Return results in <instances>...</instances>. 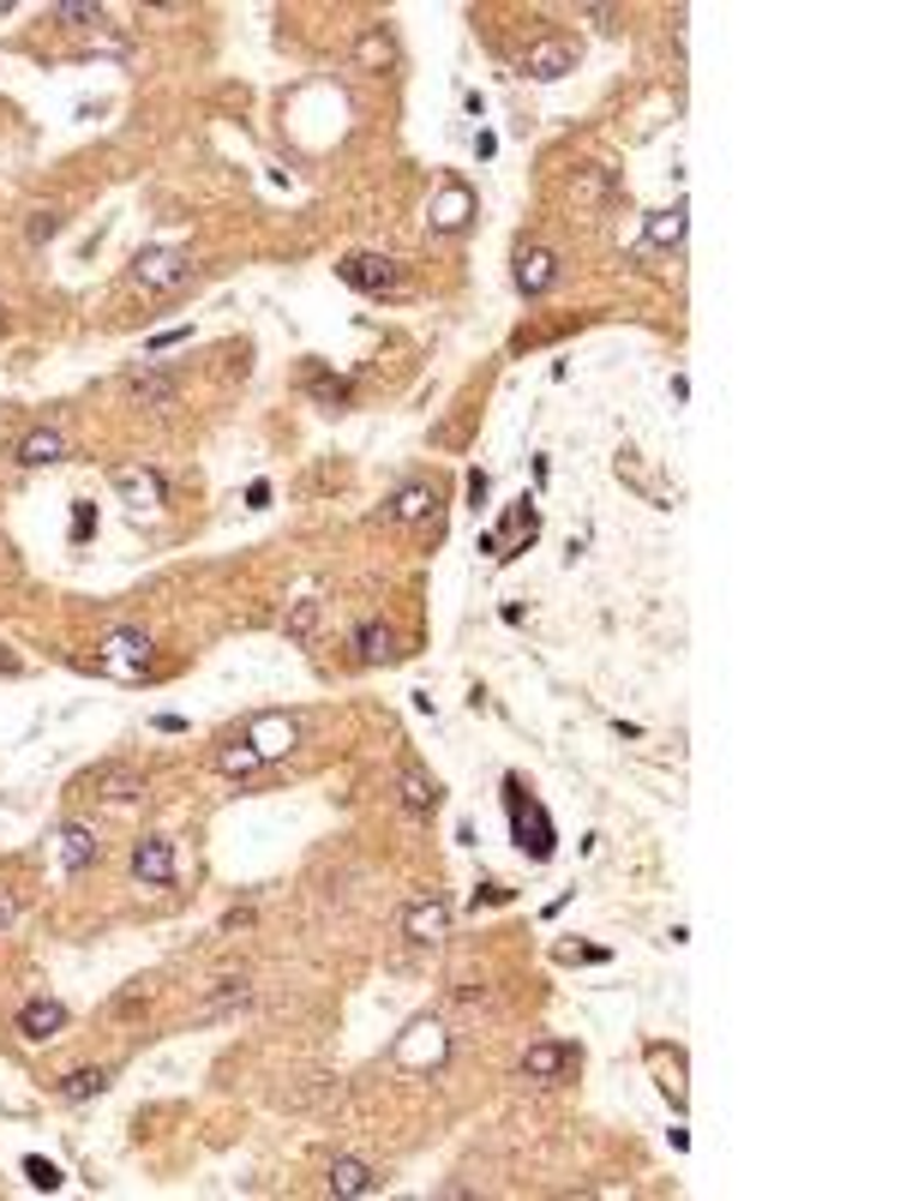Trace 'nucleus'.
Listing matches in <instances>:
<instances>
[{"mask_svg":"<svg viewBox=\"0 0 900 1201\" xmlns=\"http://www.w3.org/2000/svg\"><path fill=\"white\" fill-rule=\"evenodd\" d=\"M180 337H187V325H175V330H157V337H150V355H157V349H175Z\"/></svg>","mask_w":900,"mask_h":1201,"instance_id":"nucleus-35","label":"nucleus"},{"mask_svg":"<svg viewBox=\"0 0 900 1201\" xmlns=\"http://www.w3.org/2000/svg\"><path fill=\"white\" fill-rule=\"evenodd\" d=\"M60 457H67V439H60L55 427H36V433L19 439V469H48V463H60Z\"/></svg>","mask_w":900,"mask_h":1201,"instance_id":"nucleus-17","label":"nucleus"},{"mask_svg":"<svg viewBox=\"0 0 900 1201\" xmlns=\"http://www.w3.org/2000/svg\"><path fill=\"white\" fill-rule=\"evenodd\" d=\"M337 277L349 289H360V295H391V289L403 283L396 259H384V252H349V259L337 265Z\"/></svg>","mask_w":900,"mask_h":1201,"instance_id":"nucleus-3","label":"nucleus"},{"mask_svg":"<svg viewBox=\"0 0 900 1201\" xmlns=\"http://www.w3.org/2000/svg\"><path fill=\"white\" fill-rule=\"evenodd\" d=\"M55 1093L67 1105H85V1100H97V1093H109V1069H102V1064L97 1069H72V1076H60Z\"/></svg>","mask_w":900,"mask_h":1201,"instance_id":"nucleus-24","label":"nucleus"},{"mask_svg":"<svg viewBox=\"0 0 900 1201\" xmlns=\"http://www.w3.org/2000/svg\"><path fill=\"white\" fill-rule=\"evenodd\" d=\"M379 1190V1178H372V1166L367 1159H330V1196H372Z\"/></svg>","mask_w":900,"mask_h":1201,"instance_id":"nucleus-19","label":"nucleus"},{"mask_svg":"<svg viewBox=\"0 0 900 1201\" xmlns=\"http://www.w3.org/2000/svg\"><path fill=\"white\" fill-rule=\"evenodd\" d=\"M259 763H265V757L247 745V739H235V745H223V751H216V770H223V775H252Z\"/></svg>","mask_w":900,"mask_h":1201,"instance_id":"nucleus-28","label":"nucleus"},{"mask_svg":"<svg viewBox=\"0 0 900 1201\" xmlns=\"http://www.w3.org/2000/svg\"><path fill=\"white\" fill-rule=\"evenodd\" d=\"M24 1178H31L36 1190H48V1196H55L60 1183H67V1178H60V1166H55V1159H43V1154H31V1159H24Z\"/></svg>","mask_w":900,"mask_h":1201,"instance_id":"nucleus-30","label":"nucleus"},{"mask_svg":"<svg viewBox=\"0 0 900 1201\" xmlns=\"http://www.w3.org/2000/svg\"><path fill=\"white\" fill-rule=\"evenodd\" d=\"M607 187H612V181H607V175H600V169H595V175H588V181H583V187H576V193H583V199H607Z\"/></svg>","mask_w":900,"mask_h":1201,"instance_id":"nucleus-34","label":"nucleus"},{"mask_svg":"<svg viewBox=\"0 0 900 1201\" xmlns=\"http://www.w3.org/2000/svg\"><path fill=\"white\" fill-rule=\"evenodd\" d=\"M642 235H649V247H678V240H685V204H673V211H654Z\"/></svg>","mask_w":900,"mask_h":1201,"instance_id":"nucleus-25","label":"nucleus"},{"mask_svg":"<svg viewBox=\"0 0 900 1201\" xmlns=\"http://www.w3.org/2000/svg\"><path fill=\"white\" fill-rule=\"evenodd\" d=\"M7 919H12V901H0V925H7Z\"/></svg>","mask_w":900,"mask_h":1201,"instance_id":"nucleus-38","label":"nucleus"},{"mask_svg":"<svg viewBox=\"0 0 900 1201\" xmlns=\"http://www.w3.org/2000/svg\"><path fill=\"white\" fill-rule=\"evenodd\" d=\"M90 535H97V505L79 500V505H72V547H85Z\"/></svg>","mask_w":900,"mask_h":1201,"instance_id":"nucleus-32","label":"nucleus"},{"mask_svg":"<svg viewBox=\"0 0 900 1201\" xmlns=\"http://www.w3.org/2000/svg\"><path fill=\"white\" fill-rule=\"evenodd\" d=\"M133 277L145 289H157V295H169V289H180L192 277V252L187 247H150L133 259Z\"/></svg>","mask_w":900,"mask_h":1201,"instance_id":"nucleus-2","label":"nucleus"},{"mask_svg":"<svg viewBox=\"0 0 900 1201\" xmlns=\"http://www.w3.org/2000/svg\"><path fill=\"white\" fill-rule=\"evenodd\" d=\"M133 877L150 889H169L175 884V841L169 835H145L133 848Z\"/></svg>","mask_w":900,"mask_h":1201,"instance_id":"nucleus-8","label":"nucleus"},{"mask_svg":"<svg viewBox=\"0 0 900 1201\" xmlns=\"http://www.w3.org/2000/svg\"><path fill=\"white\" fill-rule=\"evenodd\" d=\"M396 787H403V811H415V817H427L432 805H439V782H432L427 770H415V763L403 770V782H396Z\"/></svg>","mask_w":900,"mask_h":1201,"instance_id":"nucleus-22","label":"nucleus"},{"mask_svg":"<svg viewBox=\"0 0 900 1201\" xmlns=\"http://www.w3.org/2000/svg\"><path fill=\"white\" fill-rule=\"evenodd\" d=\"M552 283H559V259L547 247H522L517 252V289L522 295H547Z\"/></svg>","mask_w":900,"mask_h":1201,"instance_id":"nucleus-14","label":"nucleus"},{"mask_svg":"<svg viewBox=\"0 0 900 1201\" xmlns=\"http://www.w3.org/2000/svg\"><path fill=\"white\" fill-rule=\"evenodd\" d=\"M114 487H121V500L133 505V510H150V505H162V475L157 469H121V475H114Z\"/></svg>","mask_w":900,"mask_h":1201,"instance_id":"nucleus-16","label":"nucleus"},{"mask_svg":"<svg viewBox=\"0 0 900 1201\" xmlns=\"http://www.w3.org/2000/svg\"><path fill=\"white\" fill-rule=\"evenodd\" d=\"M306 397H313L318 408H349L355 385H349V379H330V373H318L313 385H306Z\"/></svg>","mask_w":900,"mask_h":1201,"instance_id":"nucleus-27","label":"nucleus"},{"mask_svg":"<svg viewBox=\"0 0 900 1201\" xmlns=\"http://www.w3.org/2000/svg\"><path fill=\"white\" fill-rule=\"evenodd\" d=\"M505 811H510V841H517L529 860H552V841H559V829H552L547 805L529 799V787H522L517 775H505Z\"/></svg>","mask_w":900,"mask_h":1201,"instance_id":"nucleus-1","label":"nucleus"},{"mask_svg":"<svg viewBox=\"0 0 900 1201\" xmlns=\"http://www.w3.org/2000/svg\"><path fill=\"white\" fill-rule=\"evenodd\" d=\"M313 625H318V600H301V607L289 613V637H294V643H306V637H313Z\"/></svg>","mask_w":900,"mask_h":1201,"instance_id":"nucleus-31","label":"nucleus"},{"mask_svg":"<svg viewBox=\"0 0 900 1201\" xmlns=\"http://www.w3.org/2000/svg\"><path fill=\"white\" fill-rule=\"evenodd\" d=\"M97 853H102V841H97L90 823H60V872L67 877H79L85 865H97Z\"/></svg>","mask_w":900,"mask_h":1201,"instance_id":"nucleus-12","label":"nucleus"},{"mask_svg":"<svg viewBox=\"0 0 900 1201\" xmlns=\"http://www.w3.org/2000/svg\"><path fill=\"white\" fill-rule=\"evenodd\" d=\"M469 216H474L469 181H445L439 193H432V204H427V223L439 228V235H462V228H469Z\"/></svg>","mask_w":900,"mask_h":1201,"instance_id":"nucleus-7","label":"nucleus"},{"mask_svg":"<svg viewBox=\"0 0 900 1201\" xmlns=\"http://www.w3.org/2000/svg\"><path fill=\"white\" fill-rule=\"evenodd\" d=\"M294 739H301V721H294V715H252V721H247V745L259 751L265 763L270 757H289Z\"/></svg>","mask_w":900,"mask_h":1201,"instance_id":"nucleus-6","label":"nucleus"},{"mask_svg":"<svg viewBox=\"0 0 900 1201\" xmlns=\"http://www.w3.org/2000/svg\"><path fill=\"white\" fill-rule=\"evenodd\" d=\"M384 510H391L396 523H415V517H427V510H432V487H420V481H408V487L396 493V500L384 505Z\"/></svg>","mask_w":900,"mask_h":1201,"instance_id":"nucleus-26","label":"nucleus"},{"mask_svg":"<svg viewBox=\"0 0 900 1201\" xmlns=\"http://www.w3.org/2000/svg\"><path fill=\"white\" fill-rule=\"evenodd\" d=\"M445 1052H450V1040H445V1028L439 1021H415V1028L403 1033V1040H396V1064L403 1069H439L445 1064Z\"/></svg>","mask_w":900,"mask_h":1201,"instance_id":"nucleus-4","label":"nucleus"},{"mask_svg":"<svg viewBox=\"0 0 900 1201\" xmlns=\"http://www.w3.org/2000/svg\"><path fill=\"white\" fill-rule=\"evenodd\" d=\"M48 19H55V24H97L102 7H90V0H55V7H48Z\"/></svg>","mask_w":900,"mask_h":1201,"instance_id":"nucleus-29","label":"nucleus"},{"mask_svg":"<svg viewBox=\"0 0 900 1201\" xmlns=\"http://www.w3.org/2000/svg\"><path fill=\"white\" fill-rule=\"evenodd\" d=\"M535 529H540V523H535L529 500H522L517 510H510V523H505V529H486V535H481V553H493V559H510V553H517V547H529V541H535Z\"/></svg>","mask_w":900,"mask_h":1201,"instance_id":"nucleus-9","label":"nucleus"},{"mask_svg":"<svg viewBox=\"0 0 900 1201\" xmlns=\"http://www.w3.org/2000/svg\"><path fill=\"white\" fill-rule=\"evenodd\" d=\"M102 655L121 661V667H138V661H150V631H133V625H121V631L102 637Z\"/></svg>","mask_w":900,"mask_h":1201,"instance_id":"nucleus-20","label":"nucleus"},{"mask_svg":"<svg viewBox=\"0 0 900 1201\" xmlns=\"http://www.w3.org/2000/svg\"><path fill=\"white\" fill-rule=\"evenodd\" d=\"M247 505H252V510L270 505V481H252V487H247Z\"/></svg>","mask_w":900,"mask_h":1201,"instance_id":"nucleus-36","label":"nucleus"},{"mask_svg":"<svg viewBox=\"0 0 900 1201\" xmlns=\"http://www.w3.org/2000/svg\"><path fill=\"white\" fill-rule=\"evenodd\" d=\"M576 1064H583V1052H576L571 1040H540V1045L522 1052V1076L529 1081H564Z\"/></svg>","mask_w":900,"mask_h":1201,"instance_id":"nucleus-5","label":"nucleus"},{"mask_svg":"<svg viewBox=\"0 0 900 1201\" xmlns=\"http://www.w3.org/2000/svg\"><path fill=\"white\" fill-rule=\"evenodd\" d=\"M396 60V43H391V31H384V24H372L367 36H360L355 43V67H367V72H384Z\"/></svg>","mask_w":900,"mask_h":1201,"instance_id":"nucleus-23","label":"nucleus"},{"mask_svg":"<svg viewBox=\"0 0 900 1201\" xmlns=\"http://www.w3.org/2000/svg\"><path fill=\"white\" fill-rule=\"evenodd\" d=\"M60 235V211H36L31 216V247H43V240Z\"/></svg>","mask_w":900,"mask_h":1201,"instance_id":"nucleus-33","label":"nucleus"},{"mask_svg":"<svg viewBox=\"0 0 900 1201\" xmlns=\"http://www.w3.org/2000/svg\"><path fill=\"white\" fill-rule=\"evenodd\" d=\"M355 655L367 661V667H379V661H396V631H391V625H379V619L355 625Z\"/></svg>","mask_w":900,"mask_h":1201,"instance_id":"nucleus-18","label":"nucleus"},{"mask_svg":"<svg viewBox=\"0 0 900 1201\" xmlns=\"http://www.w3.org/2000/svg\"><path fill=\"white\" fill-rule=\"evenodd\" d=\"M79 787H97L102 799H121V805H126V799H138V794H145V775H138V770H126V763H102V770H97V775H85Z\"/></svg>","mask_w":900,"mask_h":1201,"instance_id":"nucleus-15","label":"nucleus"},{"mask_svg":"<svg viewBox=\"0 0 900 1201\" xmlns=\"http://www.w3.org/2000/svg\"><path fill=\"white\" fill-rule=\"evenodd\" d=\"M67 1028V1003H55V998H31L19 1009V1033L31 1045H43V1040H55V1033Z\"/></svg>","mask_w":900,"mask_h":1201,"instance_id":"nucleus-13","label":"nucleus"},{"mask_svg":"<svg viewBox=\"0 0 900 1201\" xmlns=\"http://www.w3.org/2000/svg\"><path fill=\"white\" fill-rule=\"evenodd\" d=\"M0 673H19V655H12V649H0Z\"/></svg>","mask_w":900,"mask_h":1201,"instance_id":"nucleus-37","label":"nucleus"},{"mask_svg":"<svg viewBox=\"0 0 900 1201\" xmlns=\"http://www.w3.org/2000/svg\"><path fill=\"white\" fill-rule=\"evenodd\" d=\"M564 72H576L571 43H540V48L522 55V79H535V85H552V79H564Z\"/></svg>","mask_w":900,"mask_h":1201,"instance_id":"nucleus-10","label":"nucleus"},{"mask_svg":"<svg viewBox=\"0 0 900 1201\" xmlns=\"http://www.w3.org/2000/svg\"><path fill=\"white\" fill-rule=\"evenodd\" d=\"M445 931H450V907H445L439 896L415 901V907L403 913V938H408V943H439Z\"/></svg>","mask_w":900,"mask_h":1201,"instance_id":"nucleus-11","label":"nucleus"},{"mask_svg":"<svg viewBox=\"0 0 900 1201\" xmlns=\"http://www.w3.org/2000/svg\"><path fill=\"white\" fill-rule=\"evenodd\" d=\"M126 397L162 408V403H175V379H169V373H157V367H138V373H126Z\"/></svg>","mask_w":900,"mask_h":1201,"instance_id":"nucleus-21","label":"nucleus"}]
</instances>
